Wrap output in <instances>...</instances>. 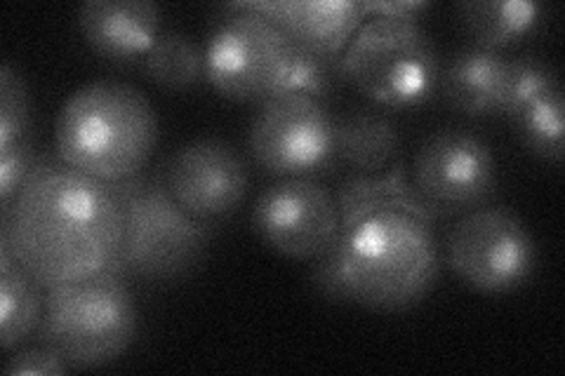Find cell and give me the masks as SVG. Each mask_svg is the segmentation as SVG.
I'll use <instances>...</instances> for the list:
<instances>
[{"mask_svg":"<svg viewBox=\"0 0 565 376\" xmlns=\"http://www.w3.org/2000/svg\"><path fill=\"white\" fill-rule=\"evenodd\" d=\"M431 219L422 203H386L344 217L332 255L347 303L380 313L417 307L438 278Z\"/></svg>","mask_w":565,"mask_h":376,"instance_id":"2","label":"cell"},{"mask_svg":"<svg viewBox=\"0 0 565 376\" xmlns=\"http://www.w3.org/2000/svg\"><path fill=\"white\" fill-rule=\"evenodd\" d=\"M457 12L476 45L494 52L523 41L542 20V6L530 0H469Z\"/></svg>","mask_w":565,"mask_h":376,"instance_id":"17","label":"cell"},{"mask_svg":"<svg viewBox=\"0 0 565 376\" xmlns=\"http://www.w3.org/2000/svg\"><path fill=\"white\" fill-rule=\"evenodd\" d=\"M561 87L556 71L537 57L507 60V76L498 116L514 118L530 101L546 95L550 89Z\"/></svg>","mask_w":565,"mask_h":376,"instance_id":"21","label":"cell"},{"mask_svg":"<svg viewBox=\"0 0 565 376\" xmlns=\"http://www.w3.org/2000/svg\"><path fill=\"white\" fill-rule=\"evenodd\" d=\"M161 179L170 198L207 226L232 217L250 184L243 155L215 137L193 139L177 149Z\"/></svg>","mask_w":565,"mask_h":376,"instance_id":"12","label":"cell"},{"mask_svg":"<svg viewBox=\"0 0 565 376\" xmlns=\"http://www.w3.org/2000/svg\"><path fill=\"white\" fill-rule=\"evenodd\" d=\"M31 144L29 97L22 76L10 64L0 66V151Z\"/></svg>","mask_w":565,"mask_h":376,"instance_id":"22","label":"cell"},{"mask_svg":"<svg viewBox=\"0 0 565 376\" xmlns=\"http://www.w3.org/2000/svg\"><path fill=\"white\" fill-rule=\"evenodd\" d=\"M253 226L259 240L280 257L316 261L338 243L342 210L338 195L316 179H278L259 193Z\"/></svg>","mask_w":565,"mask_h":376,"instance_id":"11","label":"cell"},{"mask_svg":"<svg viewBox=\"0 0 565 376\" xmlns=\"http://www.w3.org/2000/svg\"><path fill=\"white\" fill-rule=\"evenodd\" d=\"M250 153L262 170L278 179H313L338 160V120L318 97H271L253 118Z\"/></svg>","mask_w":565,"mask_h":376,"instance_id":"9","label":"cell"},{"mask_svg":"<svg viewBox=\"0 0 565 376\" xmlns=\"http://www.w3.org/2000/svg\"><path fill=\"white\" fill-rule=\"evenodd\" d=\"M401 147L396 122L375 109H353L338 120V160L359 176H377Z\"/></svg>","mask_w":565,"mask_h":376,"instance_id":"16","label":"cell"},{"mask_svg":"<svg viewBox=\"0 0 565 376\" xmlns=\"http://www.w3.org/2000/svg\"><path fill=\"white\" fill-rule=\"evenodd\" d=\"M141 68H145L147 78L161 89L184 93L205 78L203 47L177 29L161 31L141 60Z\"/></svg>","mask_w":565,"mask_h":376,"instance_id":"19","label":"cell"},{"mask_svg":"<svg viewBox=\"0 0 565 376\" xmlns=\"http://www.w3.org/2000/svg\"><path fill=\"white\" fill-rule=\"evenodd\" d=\"M120 207V247L114 273L145 282H174L196 268L210 243V226L177 205L161 174H137L109 184Z\"/></svg>","mask_w":565,"mask_h":376,"instance_id":"5","label":"cell"},{"mask_svg":"<svg viewBox=\"0 0 565 376\" xmlns=\"http://www.w3.org/2000/svg\"><path fill=\"white\" fill-rule=\"evenodd\" d=\"M286 31L292 43L326 62H338L367 17L353 0H274L253 3Z\"/></svg>","mask_w":565,"mask_h":376,"instance_id":"14","label":"cell"},{"mask_svg":"<svg viewBox=\"0 0 565 376\" xmlns=\"http://www.w3.org/2000/svg\"><path fill=\"white\" fill-rule=\"evenodd\" d=\"M504 76L507 57L502 52L467 45L440 62L436 89L459 114L490 116L500 111Z\"/></svg>","mask_w":565,"mask_h":376,"instance_id":"15","label":"cell"},{"mask_svg":"<svg viewBox=\"0 0 565 376\" xmlns=\"http://www.w3.org/2000/svg\"><path fill=\"white\" fill-rule=\"evenodd\" d=\"M519 137L527 151L561 163L563 160V87H554L550 93L530 101L514 118Z\"/></svg>","mask_w":565,"mask_h":376,"instance_id":"20","label":"cell"},{"mask_svg":"<svg viewBox=\"0 0 565 376\" xmlns=\"http://www.w3.org/2000/svg\"><path fill=\"white\" fill-rule=\"evenodd\" d=\"M334 71L367 99L405 109L436 93L440 60L417 14L373 12L353 33Z\"/></svg>","mask_w":565,"mask_h":376,"instance_id":"6","label":"cell"},{"mask_svg":"<svg viewBox=\"0 0 565 376\" xmlns=\"http://www.w3.org/2000/svg\"><path fill=\"white\" fill-rule=\"evenodd\" d=\"M413 191L434 217L481 207L498 186V163L486 141L462 128L429 135L413 160Z\"/></svg>","mask_w":565,"mask_h":376,"instance_id":"10","label":"cell"},{"mask_svg":"<svg viewBox=\"0 0 565 376\" xmlns=\"http://www.w3.org/2000/svg\"><path fill=\"white\" fill-rule=\"evenodd\" d=\"M205 80L226 99L262 104L286 93L321 99L332 62L311 55L253 3L232 6L203 45Z\"/></svg>","mask_w":565,"mask_h":376,"instance_id":"3","label":"cell"},{"mask_svg":"<svg viewBox=\"0 0 565 376\" xmlns=\"http://www.w3.org/2000/svg\"><path fill=\"white\" fill-rule=\"evenodd\" d=\"M78 31L95 55L116 66L141 64L161 35V8L147 0H87Z\"/></svg>","mask_w":565,"mask_h":376,"instance_id":"13","label":"cell"},{"mask_svg":"<svg viewBox=\"0 0 565 376\" xmlns=\"http://www.w3.org/2000/svg\"><path fill=\"white\" fill-rule=\"evenodd\" d=\"M68 365L62 361V357L43 346V348H29L20 351L17 355L10 357V363L6 365V374H45V376H57L64 374Z\"/></svg>","mask_w":565,"mask_h":376,"instance_id":"23","label":"cell"},{"mask_svg":"<svg viewBox=\"0 0 565 376\" xmlns=\"http://www.w3.org/2000/svg\"><path fill=\"white\" fill-rule=\"evenodd\" d=\"M120 207L109 184L35 160L26 182L3 207L0 247L50 290L114 273L120 247Z\"/></svg>","mask_w":565,"mask_h":376,"instance_id":"1","label":"cell"},{"mask_svg":"<svg viewBox=\"0 0 565 376\" xmlns=\"http://www.w3.org/2000/svg\"><path fill=\"white\" fill-rule=\"evenodd\" d=\"M158 141L151 101L130 83L95 80L64 101L55 122L62 163L102 184L141 174Z\"/></svg>","mask_w":565,"mask_h":376,"instance_id":"4","label":"cell"},{"mask_svg":"<svg viewBox=\"0 0 565 376\" xmlns=\"http://www.w3.org/2000/svg\"><path fill=\"white\" fill-rule=\"evenodd\" d=\"M446 257L467 288L483 294L514 292L533 278L537 245L533 233L504 207H476L448 233Z\"/></svg>","mask_w":565,"mask_h":376,"instance_id":"8","label":"cell"},{"mask_svg":"<svg viewBox=\"0 0 565 376\" xmlns=\"http://www.w3.org/2000/svg\"><path fill=\"white\" fill-rule=\"evenodd\" d=\"M137 307L126 278L102 273L45 290L41 339L68 367H102L137 336Z\"/></svg>","mask_w":565,"mask_h":376,"instance_id":"7","label":"cell"},{"mask_svg":"<svg viewBox=\"0 0 565 376\" xmlns=\"http://www.w3.org/2000/svg\"><path fill=\"white\" fill-rule=\"evenodd\" d=\"M45 290L0 247V346L12 351L41 327Z\"/></svg>","mask_w":565,"mask_h":376,"instance_id":"18","label":"cell"}]
</instances>
